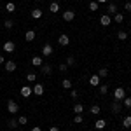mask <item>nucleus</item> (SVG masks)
I'll list each match as a JSON object with an SVG mask.
<instances>
[{"mask_svg": "<svg viewBox=\"0 0 131 131\" xmlns=\"http://www.w3.org/2000/svg\"><path fill=\"white\" fill-rule=\"evenodd\" d=\"M114 98H115V100H117V101L124 100V98H126V91L122 89V88H117V89L114 91Z\"/></svg>", "mask_w": 131, "mask_h": 131, "instance_id": "f257e3e1", "label": "nucleus"}, {"mask_svg": "<svg viewBox=\"0 0 131 131\" xmlns=\"http://www.w3.org/2000/svg\"><path fill=\"white\" fill-rule=\"evenodd\" d=\"M7 110H9L10 114H16V112L19 110V107H18V103H16L14 100H9L7 101Z\"/></svg>", "mask_w": 131, "mask_h": 131, "instance_id": "f03ea898", "label": "nucleus"}, {"mask_svg": "<svg viewBox=\"0 0 131 131\" xmlns=\"http://www.w3.org/2000/svg\"><path fill=\"white\" fill-rule=\"evenodd\" d=\"M14 47H16V44L12 40H7L4 44V51H5V52H14Z\"/></svg>", "mask_w": 131, "mask_h": 131, "instance_id": "7ed1b4c3", "label": "nucleus"}, {"mask_svg": "<svg viewBox=\"0 0 131 131\" xmlns=\"http://www.w3.org/2000/svg\"><path fill=\"white\" fill-rule=\"evenodd\" d=\"M40 70H42V73H46V75H51V73H52V67H51L49 63H42Z\"/></svg>", "mask_w": 131, "mask_h": 131, "instance_id": "20e7f679", "label": "nucleus"}, {"mask_svg": "<svg viewBox=\"0 0 131 131\" xmlns=\"http://www.w3.org/2000/svg\"><path fill=\"white\" fill-rule=\"evenodd\" d=\"M73 18H75V12L73 10H65L63 12V19L65 21H73Z\"/></svg>", "mask_w": 131, "mask_h": 131, "instance_id": "39448f33", "label": "nucleus"}, {"mask_svg": "<svg viewBox=\"0 0 131 131\" xmlns=\"http://www.w3.org/2000/svg\"><path fill=\"white\" fill-rule=\"evenodd\" d=\"M100 23H101V26H108V25L112 23L110 16H108V14H103V16L100 18Z\"/></svg>", "mask_w": 131, "mask_h": 131, "instance_id": "423d86ee", "label": "nucleus"}, {"mask_svg": "<svg viewBox=\"0 0 131 131\" xmlns=\"http://www.w3.org/2000/svg\"><path fill=\"white\" fill-rule=\"evenodd\" d=\"M58 42H60L61 46H68V44H70V37H68L67 33H63V35H60V39H58Z\"/></svg>", "mask_w": 131, "mask_h": 131, "instance_id": "0eeeda50", "label": "nucleus"}, {"mask_svg": "<svg viewBox=\"0 0 131 131\" xmlns=\"http://www.w3.org/2000/svg\"><path fill=\"white\" fill-rule=\"evenodd\" d=\"M31 93H33V89H31V88H28V86L21 88V96H23V98H28Z\"/></svg>", "mask_w": 131, "mask_h": 131, "instance_id": "6e6552de", "label": "nucleus"}, {"mask_svg": "<svg viewBox=\"0 0 131 131\" xmlns=\"http://www.w3.org/2000/svg\"><path fill=\"white\" fill-rule=\"evenodd\" d=\"M42 54H44V56H51V54H52V46H51V44H46V46L42 47Z\"/></svg>", "mask_w": 131, "mask_h": 131, "instance_id": "1a4fd4ad", "label": "nucleus"}, {"mask_svg": "<svg viewBox=\"0 0 131 131\" xmlns=\"http://www.w3.org/2000/svg\"><path fill=\"white\" fill-rule=\"evenodd\" d=\"M33 93L39 94V96H42V94H44V86H42V84H35V86H33Z\"/></svg>", "mask_w": 131, "mask_h": 131, "instance_id": "9d476101", "label": "nucleus"}, {"mask_svg": "<svg viewBox=\"0 0 131 131\" xmlns=\"http://www.w3.org/2000/svg\"><path fill=\"white\" fill-rule=\"evenodd\" d=\"M31 65L33 67H42V58L40 56H33L31 58Z\"/></svg>", "mask_w": 131, "mask_h": 131, "instance_id": "9b49d317", "label": "nucleus"}, {"mask_svg": "<svg viewBox=\"0 0 131 131\" xmlns=\"http://www.w3.org/2000/svg\"><path fill=\"white\" fill-rule=\"evenodd\" d=\"M25 39H26V40H28V42L35 40V31H33V30H28V31H26V33H25Z\"/></svg>", "mask_w": 131, "mask_h": 131, "instance_id": "f8f14e48", "label": "nucleus"}, {"mask_svg": "<svg viewBox=\"0 0 131 131\" xmlns=\"http://www.w3.org/2000/svg\"><path fill=\"white\" fill-rule=\"evenodd\" d=\"M105 126H107V121H103V119H98V121L94 122V128L96 129H103Z\"/></svg>", "mask_w": 131, "mask_h": 131, "instance_id": "ddd939ff", "label": "nucleus"}, {"mask_svg": "<svg viewBox=\"0 0 131 131\" xmlns=\"http://www.w3.org/2000/svg\"><path fill=\"white\" fill-rule=\"evenodd\" d=\"M112 112H114V114H119V112H121V103L117 100L112 103Z\"/></svg>", "mask_w": 131, "mask_h": 131, "instance_id": "4468645a", "label": "nucleus"}, {"mask_svg": "<svg viewBox=\"0 0 131 131\" xmlns=\"http://www.w3.org/2000/svg\"><path fill=\"white\" fill-rule=\"evenodd\" d=\"M31 18H33V19H40L42 18V10L40 9H33L31 10Z\"/></svg>", "mask_w": 131, "mask_h": 131, "instance_id": "2eb2a0df", "label": "nucleus"}, {"mask_svg": "<svg viewBox=\"0 0 131 131\" xmlns=\"http://www.w3.org/2000/svg\"><path fill=\"white\" fill-rule=\"evenodd\" d=\"M5 70L7 72H14L16 70V63H14V61H7V63H5Z\"/></svg>", "mask_w": 131, "mask_h": 131, "instance_id": "dca6fc26", "label": "nucleus"}, {"mask_svg": "<svg viewBox=\"0 0 131 131\" xmlns=\"http://www.w3.org/2000/svg\"><path fill=\"white\" fill-rule=\"evenodd\" d=\"M49 10H51V12H54V14H56V12L60 10V4H58V2H52V4L49 5Z\"/></svg>", "mask_w": 131, "mask_h": 131, "instance_id": "f3484780", "label": "nucleus"}, {"mask_svg": "<svg viewBox=\"0 0 131 131\" xmlns=\"http://www.w3.org/2000/svg\"><path fill=\"white\" fill-rule=\"evenodd\" d=\"M89 84L91 86H98V84H100V77H98V75H93L89 79Z\"/></svg>", "mask_w": 131, "mask_h": 131, "instance_id": "a211bd4d", "label": "nucleus"}, {"mask_svg": "<svg viewBox=\"0 0 131 131\" xmlns=\"http://www.w3.org/2000/svg\"><path fill=\"white\" fill-rule=\"evenodd\" d=\"M73 112H75V114H82V112H84V107H82L81 103H75V107H73Z\"/></svg>", "mask_w": 131, "mask_h": 131, "instance_id": "6ab92c4d", "label": "nucleus"}, {"mask_svg": "<svg viewBox=\"0 0 131 131\" xmlns=\"http://www.w3.org/2000/svg\"><path fill=\"white\" fill-rule=\"evenodd\" d=\"M122 126H124V128H131V115L124 117V121H122Z\"/></svg>", "mask_w": 131, "mask_h": 131, "instance_id": "aec40b11", "label": "nucleus"}, {"mask_svg": "<svg viewBox=\"0 0 131 131\" xmlns=\"http://www.w3.org/2000/svg\"><path fill=\"white\" fill-rule=\"evenodd\" d=\"M61 86H63L65 89H70V88H72V81H70V79H65V81L61 82Z\"/></svg>", "mask_w": 131, "mask_h": 131, "instance_id": "412c9836", "label": "nucleus"}, {"mask_svg": "<svg viewBox=\"0 0 131 131\" xmlns=\"http://www.w3.org/2000/svg\"><path fill=\"white\" fill-rule=\"evenodd\" d=\"M9 122V124H7V126H9L10 129H16V128H18V126H19V124H18V121H14V119H10V121H7Z\"/></svg>", "mask_w": 131, "mask_h": 131, "instance_id": "4be33fe9", "label": "nucleus"}, {"mask_svg": "<svg viewBox=\"0 0 131 131\" xmlns=\"http://www.w3.org/2000/svg\"><path fill=\"white\" fill-rule=\"evenodd\" d=\"M5 9H7V12H14V10H16V5H14L12 2H9V4L5 5Z\"/></svg>", "mask_w": 131, "mask_h": 131, "instance_id": "5701e85b", "label": "nucleus"}, {"mask_svg": "<svg viewBox=\"0 0 131 131\" xmlns=\"http://www.w3.org/2000/svg\"><path fill=\"white\" fill-rule=\"evenodd\" d=\"M107 75H108V70H107V68H100V72H98V77H107Z\"/></svg>", "mask_w": 131, "mask_h": 131, "instance_id": "b1692460", "label": "nucleus"}, {"mask_svg": "<svg viewBox=\"0 0 131 131\" xmlns=\"http://www.w3.org/2000/svg\"><path fill=\"white\" fill-rule=\"evenodd\" d=\"M117 37H119V40H126V39H128V33H126V31H119V33H117Z\"/></svg>", "mask_w": 131, "mask_h": 131, "instance_id": "393cba45", "label": "nucleus"}, {"mask_svg": "<svg viewBox=\"0 0 131 131\" xmlns=\"http://www.w3.org/2000/svg\"><path fill=\"white\" fill-rule=\"evenodd\" d=\"M122 19H124V16H122V14H119V12L114 16V21H115V23H122Z\"/></svg>", "mask_w": 131, "mask_h": 131, "instance_id": "a878e982", "label": "nucleus"}, {"mask_svg": "<svg viewBox=\"0 0 131 131\" xmlns=\"http://www.w3.org/2000/svg\"><path fill=\"white\" fill-rule=\"evenodd\" d=\"M4 26H5L7 30H10V28L14 26V23H12V19H5V23H4Z\"/></svg>", "mask_w": 131, "mask_h": 131, "instance_id": "bb28decb", "label": "nucleus"}, {"mask_svg": "<svg viewBox=\"0 0 131 131\" xmlns=\"http://www.w3.org/2000/svg\"><path fill=\"white\" fill-rule=\"evenodd\" d=\"M67 65H68V67H73V65H75V58H73V56H68V58H67Z\"/></svg>", "mask_w": 131, "mask_h": 131, "instance_id": "cd10ccee", "label": "nucleus"}, {"mask_svg": "<svg viewBox=\"0 0 131 131\" xmlns=\"http://www.w3.org/2000/svg\"><path fill=\"white\" fill-rule=\"evenodd\" d=\"M108 12H110V14H115V10H117V5H115V4H110V5H108Z\"/></svg>", "mask_w": 131, "mask_h": 131, "instance_id": "c85d7f7f", "label": "nucleus"}, {"mask_svg": "<svg viewBox=\"0 0 131 131\" xmlns=\"http://www.w3.org/2000/svg\"><path fill=\"white\" fill-rule=\"evenodd\" d=\"M100 107H98V105H93V107H91V114H94V115H96V114H100Z\"/></svg>", "mask_w": 131, "mask_h": 131, "instance_id": "c756f323", "label": "nucleus"}, {"mask_svg": "<svg viewBox=\"0 0 131 131\" xmlns=\"http://www.w3.org/2000/svg\"><path fill=\"white\" fill-rule=\"evenodd\" d=\"M35 79H37V75H35V73H28V75H26V81H28V82H33Z\"/></svg>", "mask_w": 131, "mask_h": 131, "instance_id": "7c9ffc66", "label": "nucleus"}, {"mask_svg": "<svg viewBox=\"0 0 131 131\" xmlns=\"http://www.w3.org/2000/svg\"><path fill=\"white\" fill-rule=\"evenodd\" d=\"M89 9L91 10H98V2H91V4H89Z\"/></svg>", "mask_w": 131, "mask_h": 131, "instance_id": "2f4dec72", "label": "nucleus"}, {"mask_svg": "<svg viewBox=\"0 0 131 131\" xmlns=\"http://www.w3.org/2000/svg\"><path fill=\"white\" fill-rule=\"evenodd\" d=\"M82 121H84V119H82V115H81V114H77V115H75V119H73V122H77V124H81Z\"/></svg>", "mask_w": 131, "mask_h": 131, "instance_id": "473e14b6", "label": "nucleus"}, {"mask_svg": "<svg viewBox=\"0 0 131 131\" xmlns=\"http://www.w3.org/2000/svg\"><path fill=\"white\" fill-rule=\"evenodd\" d=\"M26 122H28V119H26L25 115H21L19 119H18V124H26Z\"/></svg>", "mask_w": 131, "mask_h": 131, "instance_id": "72a5a7b5", "label": "nucleus"}, {"mask_svg": "<svg viewBox=\"0 0 131 131\" xmlns=\"http://www.w3.org/2000/svg\"><path fill=\"white\" fill-rule=\"evenodd\" d=\"M107 91H108V88H107V86L103 84V86L100 88V93H101V94H107Z\"/></svg>", "mask_w": 131, "mask_h": 131, "instance_id": "f704fd0d", "label": "nucleus"}, {"mask_svg": "<svg viewBox=\"0 0 131 131\" xmlns=\"http://www.w3.org/2000/svg\"><path fill=\"white\" fill-rule=\"evenodd\" d=\"M124 105H126V107H129V108H131V98H124Z\"/></svg>", "mask_w": 131, "mask_h": 131, "instance_id": "c9c22d12", "label": "nucleus"}, {"mask_svg": "<svg viewBox=\"0 0 131 131\" xmlns=\"http://www.w3.org/2000/svg\"><path fill=\"white\" fill-rule=\"evenodd\" d=\"M67 68H68V65H67V63H65V65H60V70L61 72H67Z\"/></svg>", "mask_w": 131, "mask_h": 131, "instance_id": "e433bc0d", "label": "nucleus"}, {"mask_svg": "<svg viewBox=\"0 0 131 131\" xmlns=\"http://www.w3.org/2000/svg\"><path fill=\"white\" fill-rule=\"evenodd\" d=\"M70 96H72V98H73V100H75V98L79 96V93H77V91H72V93H70Z\"/></svg>", "mask_w": 131, "mask_h": 131, "instance_id": "4c0bfd02", "label": "nucleus"}, {"mask_svg": "<svg viewBox=\"0 0 131 131\" xmlns=\"http://www.w3.org/2000/svg\"><path fill=\"white\" fill-rule=\"evenodd\" d=\"M124 9H126V10H131V2H126V5H124Z\"/></svg>", "mask_w": 131, "mask_h": 131, "instance_id": "58836bf2", "label": "nucleus"}, {"mask_svg": "<svg viewBox=\"0 0 131 131\" xmlns=\"http://www.w3.org/2000/svg\"><path fill=\"white\" fill-rule=\"evenodd\" d=\"M49 131H60V129H58L56 126H52V128H49Z\"/></svg>", "mask_w": 131, "mask_h": 131, "instance_id": "ea45409f", "label": "nucleus"}, {"mask_svg": "<svg viewBox=\"0 0 131 131\" xmlns=\"http://www.w3.org/2000/svg\"><path fill=\"white\" fill-rule=\"evenodd\" d=\"M31 131H42V129H40V128H39V126H35V128H33V129H31Z\"/></svg>", "mask_w": 131, "mask_h": 131, "instance_id": "a19ab883", "label": "nucleus"}, {"mask_svg": "<svg viewBox=\"0 0 131 131\" xmlns=\"http://www.w3.org/2000/svg\"><path fill=\"white\" fill-rule=\"evenodd\" d=\"M94 2H98V4H105L107 0H94Z\"/></svg>", "mask_w": 131, "mask_h": 131, "instance_id": "79ce46f5", "label": "nucleus"}, {"mask_svg": "<svg viewBox=\"0 0 131 131\" xmlns=\"http://www.w3.org/2000/svg\"><path fill=\"white\" fill-rule=\"evenodd\" d=\"M2 63H4V56L0 54V65H2Z\"/></svg>", "mask_w": 131, "mask_h": 131, "instance_id": "37998d69", "label": "nucleus"}, {"mask_svg": "<svg viewBox=\"0 0 131 131\" xmlns=\"http://www.w3.org/2000/svg\"><path fill=\"white\" fill-rule=\"evenodd\" d=\"M35 2H40V0H35Z\"/></svg>", "mask_w": 131, "mask_h": 131, "instance_id": "c03bdc74", "label": "nucleus"}, {"mask_svg": "<svg viewBox=\"0 0 131 131\" xmlns=\"http://www.w3.org/2000/svg\"><path fill=\"white\" fill-rule=\"evenodd\" d=\"M96 131H101V129H96Z\"/></svg>", "mask_w": 131, "mask_h": 131, "instance_id": "a18cd8bd", "label": "nucleus"}]
</instances>
